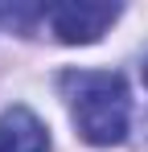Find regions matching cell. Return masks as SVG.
Here are the masks:
<instances>
[{"label": "cell", "mask_w": 148, "mask_h": 152, "mask_svg": "<svg viewBox=\"0 0 148 152\" xmlns=\"http://www.w3.org/2000/svg\"><path fill=\"white\" fill-rule=\"evenodd\" d=\"M58 91L86 144L95 148L123 144L132 127V95L115 70H66L58 78Z\"/></svg>", "instance_id": "1"}, {"label": "cell", "mask_w": 148, "mask_h": 152, "mask_svg": "<svg viewBox=\"0 0 148 152\" xmlns=\"http://www.w3.org/2000/svg\"><path fill=\"white\" fill-rule=\"evenodd\" d=\"M119 4H37V8H0V17L17 21V25L49 29V37L66 41V45H91L107 29L119 21Z\"/></svg>", "instance_id": "2"}, {"label": "cell", "mask_w": 148, "mask_h": 152, "mask_svg": "<svg viewBox=\"0 0 148 152\" xmlns=\"http://www.w3.org/2000/svg\"><path fill=\"white\" fill-rule=\"evenodd\" d=\"M0 152H49V132L29 107H8L0 115Z\"/></svg>", "instance_id": "3"}, {"label": "cell", "mask_w": 148, "mask_h": 152, "mask_svg": "<svg viewBox=\"0 0 148 152\" xmlns=\"http://www.w3.org/2000/svg\"><path fill=\"white\" fill-rule=\"evenodd\" d=\"M140 78H144V86H148V53H144V62H140Z\"/></svg>", "instance_id": "4"}]
</instances>
